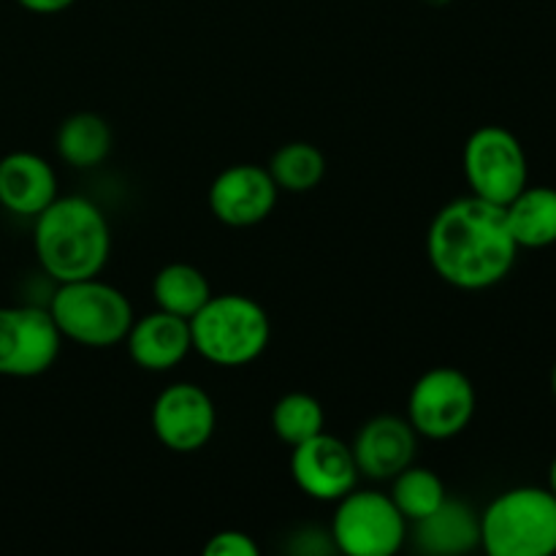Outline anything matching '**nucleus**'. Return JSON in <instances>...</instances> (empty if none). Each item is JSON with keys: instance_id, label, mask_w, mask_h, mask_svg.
Listing matches in <instances>:
<instances>
[{"instance_id": "f8f14e48", "label": "nucleus", "mask_w": 556, "mask_h": 556, "mask_svg": "<svg viewBox=\"0 0 556 556\" xmlns=\"http://www.w3.org/2000/svg\"><path fill=\"white\" fill-rule=\"evenodd\" d=\"M210 212L228 228H253L275 212L280 188L269 168L255 163H233L210 185Z\"/></svg>"}, {"instance_id": "20e7f679", "label": "nucleus", "mask_w": 556, "mask_h": 556, "mask_svg": "<svg viewBox=\"0 0 556 556\" xmlns=\"http://www.w3.org/2000/svg\"><path fill=\"white\" fill-rule=\"evenodd\" d=\"M47 309L63 340L92 351L123 345L136 320L130 299L117 286L103 282L101 275L58 282Z\"/></svg>"}, {"instance_id": "aec40b11", "label": "nucleus", "mask_w": 556, "mask_h": 556, "mask_svg": "<svg viewBox=\"0 0 556 556\" xmlns=\"http://www.w3.org/2000/svg\"><path fill=\"white\" fill-rule=\"evenodd\" d=\"M269 174L280 193H309L326 177V155L309 141H288L269 157Z\"/></svg>"}, {"instance_id": "a211bd4d", "label": "nucleus", "mask_w": 556, "mask_h": 556, "mask_svg": "<svg viewBox=\"0 0 556 556\" xmlns=\"http://www.w3.org/2000/svg\"><path fill=\"white\" fill-rule=\"evenodd\" d=\"M114 134L112 125L96 112H76L60 123L58 136H54V150L60 161L68 163L71 168H96L112 155Z\"/></svg>"}, {"instance_id": "9d476101", "label": "nucleus", "mask_w": 556, "mask_h": 556, "mask_svg": "<svg viewBox=\"0 0 556 556\" xmlns=\"http://www.w3.org/2000/svg\"><path fill=\"white\" fill-rule=\"evenodd\" d=\"M150 424L163 448L172 454H195L215 438V400L195 383H172L152 402Z\"/></svg>"}, {"instance_id": "7ed1b4c3", "label": "nucleus", "mask_w": 556, "mask_h": 556, "mask_svg": "<svg viewBox=\"0 0 556 556\" xmlns=\"http://www.w3.org/2000/svg\"><path fill=\"white\" fill-rule=\"evenodd\" d=\"M190 340L193 351L212 367H250L269 348L271 320L244 293H212L210 302L190 318Z\"/></svg>"}, {"instance_id": "39448f33", "label": "nucleus", "mask_w": 556, "mask_h": 556, "mask_svg": "<svg viewBox=\"0 0 556 556\" xmlns=\"http://www.w3.org/2000/svg\"><path fill=\"white\" fill-rule=\"evenodd\" d=\"M481 548L489 556H554L556 497L548 486H516L481 514Z\"/></svg>"}, {"instance_id": "393cba45", "label": "nucleus", "mask_w": 556, "mask_h": 556, "mask_svg": "<svg viewBox=\"0 0 556 556\" xmlns=\"http://www.w3.org/2000/svg\"><path fill=\"white\" fill-rule=\"evenodd\" d=\"M548 492H552L556 497V456H554L552 467H548Z\"/></svg>"}, {"instance_id": "ddd939ff", "label": "nucleus", "mask_w": 556, "mask_h": 556, "mask_svg": "<svg viewBox=\"0 0 556 556\" xmlns=\"http://www.w3.org/2000/svg\"><path fill=\"white\" fill-rule=\"evenodd\" d=\"M358 472L369 481H391L416 462L418 434L402 416H375L351 443Z\"/></svg>"}, {"instance_id": "dca6fc26", "label": "nucleus", "mask_w": 556, "mask_h": 556, "mask_svg": "<svg viewBox=\"0 0 556 556\" xmlns=\"http://www.w3.org/2000/svg\"><path fill=\"white\" fill-rule=\"evenodd\" d=\"M413 546L429 556H465L481 548V514L465 500L445 497L438 510L413 525Z\"/></svg>"}, {"instance_id": "412c9836", "label": "nucleus", "mask_w": 556, "mask_h": 556, "mask_svg": "<svg viewBox=\"0 0 556 556\" xmlns=\"http://www.w3.org/2000/svg\"><path fill=\"white\" fill-rule=\"evenodd\" d=\"M389 497L394 500L407 525H416L443 505V500L448 497V489L434 470L410 465L391 478Z\"/></svg>"}, {"instance_id": "2eb2a0df", "label": "nucleus", "mask_w": 556, "mask_h": 556, "mask_svg": "<svg viewBox=\"0 0 556 556\" xmlns=\"http://www.w3.org/2000/svg\"><path fill=\"white\" fill-rule=\"evenodd\" d=\"M58 199V174L36 152H9L0 157V206L9 215L36 220Z\"/></svg>"}, {"instance_id": "0eeeda50", "label": "nucleus", "mask_w": 556, "mask_h": 556, "mask_svg": "<svg viewBox=\"0 0 556 556\" xmlns=\"http://www.w3.org/2000/svg\"><path fill=\"white\" fill-rule=\"evenodd\" d=\"M462 172L472 195L505 206L530 185V161L525 144L503 125H481L462 150Z\"/></svg>"}, {"instance_id": "6e6552de", "label": "nucleus", "mask_w": 556, "mask_h": 556, "mask_svg": "<svg viewBox=\"0 0 556 556\" xmlns=\"http://www.w3.org/2000/svg\"><path fill=\"white\" fill-rule=\"evenodd\" d=\"M478 394L472 380L456 367H434L413 383L407 396V421L418 438L454 440L472 424Z\"/></svg>"}, {"instance_id": "423d86ee", "label": "nucleus", "mask_w": 556, "mask_h": 556, "mask_svg": "<svg viewBox=\"0 0 556 556\" xmlns=\"http://www.w3.org/2000/svg\"><path fill=\"white\" fill-rule=\"evenodd\" d=\"M329 535L348 556H394L407 543V521L394 500L378 489H353L337 500Z\"/></svg>"}, {"instance_id": "5701e85b", "label": "nucleus", "mask_w": 556, "mask_h": 556, "mask_svg": "<svg viewBox=\"0 0 556 556\" xmlns=\"http://www.w3.org/2000/svg\"><path fill=\"white\" fill-rule=\"evenodd\" d=\"M206 556H261V546L239 530H223L206 541L204 546Z\"/></svg>"}, {"instance_id": "bb28decb", "label": "nucleus", "mask_w": 556, "mask_h": 556, "mask_svg": "<svg viewBox=\"0 0 556 556\" xmlns=\"http://www.w3.org/2000/svg\"><path fill=\"white\" fill-rule=\"evenodd\" d=\"M552 391H554V396H556V364H554V369H552Z\"/></svg>"}, {"instance_id": "1a4fd4ad", "label": "nucleus", "mask_w": 556, "mask_h": 556, "mask_svg": "<svg viewBox=\"0 0 556 556\" xmlns=\"http://www.w3.org/2000/svg\"><path fill=\"white\" fill-rule=\"evenodd\" d=\"M63 351V337L47 307H0V375L38 378Z\"/></svg>"}, {"instance_id": "9b49d317", "label": "nucleus", "mask_w": 556, "mask_h": 556, "mask_svg": "<svg viewBox=\"0 0 556 556\" xmlns=\"http://www.w3.org/2000/svg\"><path fill=\"white\" fill-rule=\"evenodd\" d=\"M288 470H291L299 492L315 503H337L348 492H353L362 478L351 445L342 443L326 429L315 438L293 445Z\"/></svg>"}, {"instance_id": "4468645a", "label": "nucleus", "mask_w": 556, "mask_h": 556, "mask_svg": "<svg viewBox=\"0 0 556 556\" xmlns=\"http://www.w3.org/2000/svg\"><path fill=\"white\" fill-rule=\"evenodd\" d=\"M125 345H128L130 362L144 372L177 369L193 351L190 320L166 313V309H152L134 320L128 337H125Z\"/></svg>"}, {"instance_id": "b1692460", "label": "nucleus", "mask_w": 556, "mask_h": 556, "mask_svg": "<svg viewBox=\"0 0 556 556\" xmlns=\"http://www.w3.org/2000/svg\"><path fill=\"white\" fill-rule=\"evenodd\" d=\"M16 3L22 5L25 11H30V14H63L65 9H71V5L76 3V0H16Z\"/></svg>"}, {"instance_id": "6ab92c4d", "label": "nucleus", "mask_w": 556, "mask_h": 556, "mask_svg": "<svg viewBox=\"0 0 556 556\" xmlns=\"http://www.w3.org/2000/svg\"><path fill=\"white\" fill-rule=\"evenodd\" d=\"M212 296V286L204 271L193 264L174 261L166 264L152 280V299L157 309L179 315V318H193Z\"/></svg>"}, {"instance_id": "f257e3e1", "label": "nucleus", "mask_w": 556, "mask_h": 556, "mask_svg": "<svg viewBox=\"0 0 556 556\" xmlns=\"http://www.w3.org/2000/svg\"><path fill=\"white\" fill-rule=\"evenodd\" d=\"M427 258L434 275L459 291L500 286L519 258L505 206L489 204L472 193L440 206L429 223Z\"/></svg>"}, {"instance_id": "4be33fe9", "label": "nucleus", "mask_w": 556, "mask_h": 556, "mask_svg": "<svg viewBox=\"0 0 556 556\" xmlns=\"http://www.w3.org/2000/svg\"><path fill=\"white\" fill-rule=\"evenodd\" d=\"M326 429V410L313 394L291 391L271 407V432L286 445H299Z\"/></svg>"}, {"instance_id": "f3484780", "label": "nucleus", "mask_w": 556, "mask_h": 556, "mask_svg": "<svg viewBox=\"0 0 556 556\" xmlns=\"http://www.w3.org/2000/svg\"><path fill=\"white\" fill-rule=\"evenodd\" d=\"M505 220L519 250L552 248L556 244V188L527 185L514 201L505 204Z\"/></svg>"}, {"instance_id": "a878e982", "label": "nucleus", "mask_w": 556, "mask_h": 556, "mask_svg": "<svg viewBox=\"0 0 556 556\" xmlns=\"http://www.w3.org/2000/svg\"><path fill=\"white\" fill-rule=\"evenodd\" d=\"M424 5H432V9H443V5H448L451 0H421Z\"/></svg>"}, {"instance_id": "f03ea898", "label": "nucleus", "mask_w": 556, "mask_h": 556, "mask_svg": "<svg viewBox=\"0 0 556 556\" xmlns=\"http://www.w3.org/2000/svg\"><path fill=\"white\" fill-rule=\"evenodd\" d=\"M33 250L54 282L98 277L112 255V228L96 201L58 195L33 226Z\"/></svg>"}]
</instances>
